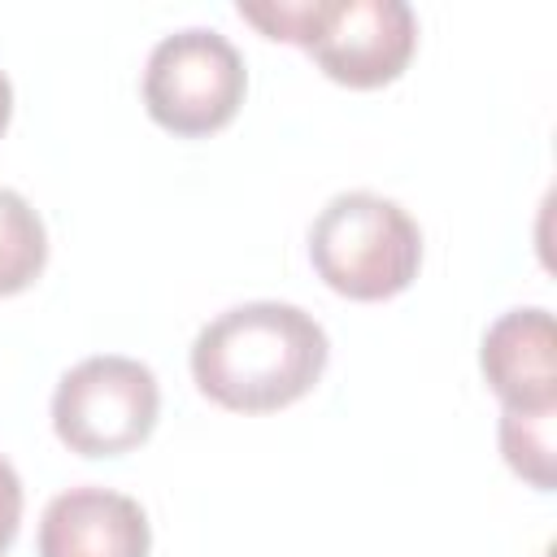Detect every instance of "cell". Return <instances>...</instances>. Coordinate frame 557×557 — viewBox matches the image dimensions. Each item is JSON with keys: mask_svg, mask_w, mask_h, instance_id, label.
<instances>
[{"mask_svg": "<svg viewBox=\"0 0 557 557\" xmlns=\"http://www.w3.org/2000/svg\"><path fill=\"white\" fill-rule=\"evenodd\" d=\"M331 344L313 313L287 300H248L191 339L196 387L235 413H270L300 400L326 370Z\"/></svg>", "mask_w": 557, "mask_h": 557, "instance_id": "6da1fadb", "label": "cell"}, {"mask_svg": "<svg viewBox=\"0 0 557 557\" xmlns=\"http://www.w3.org/2000/svg\"><path fill=\"white\" fill-rule=\"evenodd\" d=\"M309 261L331 292L348 300H387L418 278L422 231L379 191H339L309 226Z\"/></svg>", "mask_w": 557, "mask_h": 557, "instance_id": "7a4b0ae2", "label": "cell"}, {"mask_svg": "<svg viewBox=\"0 0 557 557\" xmlns=\"http://www.w3.org/2000/svg\"><path fill=\"white\" fill-rule=\"evenodd\" d=\"M161 413L157 374L122 352L83 357L57 379L52 431L70 453L117 457L139 448Z\"/></svg>", "mask_w": 557, "mask_h": 557, "instance_id": "3957f363", "label": "cell"}, {"mask_svg": "<svg viewBox=\"0 0 557 557\" xmlns=\"http://www.w3.org/2000/svg\"><path fill=\"white\" fill-rule=\"evenodd\" d=\"M248 70L239 48L213 26L161 35L144 61V104L174 135H209L244 104Z\"/></svg>", "mask_w": 557, "mask_h": 557, "instance_id": "277c9868", "label": "cell"}, {"mask_svg": "<svg viewBox=\"0 0 557 557\" xmlns=\"http://www.w3.org/2000/svg\"><path fill=\"white\" fill-rule=\"evenodd\" d=\"M418 48V17L405 0H318L305 52L348 87L400 78Z\"/></svg>", "mask_w": 557, "mask_h": 557, "instance_id": "5b68a950", "label": "cell"}, {"mask_svg": "<svg viewBox=\"0 0 557 557\" xmlns=\"http://www.w3.org/2000/svg\"><path fill=\"white\" fill-rule=\"evenodd\" d=\"M152 527L135 496L83 483L57 492L39 518V557H148Z\"/></svg>", "mask_w": 557, "mask_h": 557, "instance_id": "8992f818", "label": "cell"}, {"mask_svg": "<svg viewBox=\"0 0 557 557\" xmlns=\"http://www.w3.org/2000/svg\"><path fill=\"white\" fill-rule=\"evenodd\" d=\"M487 387L518 409L557 405V335L553 313L540 305L500 313L479 344Z\"/></svg>", "mask_w": 557, "mask_h": 557, "instance_id": "52a82bcc", "label": "cell"}, {"mask_svg": "<svg viewBox=\"0 0 557 557\" xmlns=\"http://www.w3.org/2000/svg\"><path fill=\"white\" fill-rule=\"evenodd\" d=\"M48 261V231L30 200L0 187V296H13L39 278Z\"/></svg>", "mask_w": 557, "mask_h": 557, "instance_id": "ba28073f", "label": "cell"}, {"mask_svg": "<svg viewBox=\"0 0 557 557\" xmlns=\"http://www.w3.org/2000/svg\"><path fill=\"white\" fill-rule=\"evenodd\" d=\"M553 413L557 405H540V409H518V405H505L500 409V426H496V440H500V453L509 461L513 474H522L531 487L548 492L553 487Z\"/></svg>", "mask_w": 557, "mask_h": 557, "instance_id": "9c48e42d", "label": "cell"}, {"mask_svg": "<svg viewBox=\"0 0 557 557\" xmlns=\"http://www.w3.org/2000/svg\"><path fill=\"white\" fill-rule=\"evenodd\" d=\"M239 17L261 26L270 39H292L305 48L318 17V0H239Z\"/></svg>", "mask_w": 557, "mask_h": 557, "instance_id": "30bf717a", "label": "cell"}, {"mask_svg": "<svg viewBox=\"0 0 557 557\" xmlns=\"http://www.w3.org/2000/svg\"><path fill=\"white\" fill-rule=\"evenodd\" d=\"M17 522H22V479H17L13 461L0 457V553L13 544Z\"/></svg>", "mask_w": 557, "mask_h": 557, "instance_id": "8fae6325", "label": "cell"}, {"mask_svg": "<svg viewBox=\"0 0 557 557\" xmlns=\"http://www.w3.org/2000/svg\"><path fill=\"white\" fill-rule=\"evenodd\" d=\"M9 113H13V87H9V78L0 74V131L9 126Z\"/></svg>", "mask_w": 557, "mask_h": 557, "instance_id": "7c38bea8", "label": "cell"}]
</instances>
